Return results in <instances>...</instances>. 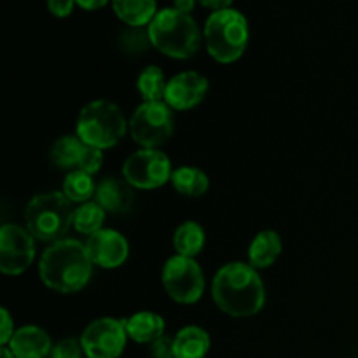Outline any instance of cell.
<instances>
[{"instance_id": "7c38bea8", "label": "cell", "mask_w": 358, "mask_h": 358, "mask_svg": "<svg viewBox=\"0 0 358 358\" xmlns=\"http://www.w3.org/2000/svg\"><path fill=\"white\" fill-rule=\"evenodd\" d=\"M86 250L91 262L103 269L119 268L126 262L129 254L128 240L121 233L112 229H100L87 236Z\"/></svg>"}, {"instance_id": "6da1fadb", "label": "cell", "mask_w": 358, "mask_h": 358, "mask_svg": "<svg viewBox=\"0 0 358 358\" xmlns=\"http://www.w3.org/2000/svg\"><path fill=\"white\" fill-rule=\"evenodd\" d=\"M212 296L219 310L234 318L254 317L266 303V289L261 276L245 262H229L217 271Z\"/></svg>"}, {"instance_id": "3957f363", "label": "cell", "mask_w": 358, "mask_h": 358, "mask_svg": "<svg viewBox=\"0 0 358 358\" xmlns=\"http://www.w3.org/2000/svg\"><path fill=\"white\" fill-rule=\"evenodd\" d=\"M152 45L175 59H189L201 45V31L191 14L170 7L156 14L149 27Z\"/></svg>"}, {"instance_id": "f546056e", "label": "cell", "mask_w": 358, "mask_h": 358, "mask_svg": "<svg viewBox=\"0 0 358 358\" xmlns=\"http://www.w3.org/2000/svg\"><path fill=\"white\" fill-rule=\"evenodd\" d=\"M76 0H48L49 13L56 17H66L72 14Z\"/></svg>"}, {"instance_id": "484cf974", "label": "cell", "mask_w": 358, "mask_h": 358, "mask_svg": "<svg viewBox=\"0 0 358 358\" xmlns=\"http://www.w3.org/2000/svg\"><path fill=\"white\" fill-rule=\"evenodd\" d=\"M119 45L124 52L128 55H142L147 49L152 45V41H150L149 28L143 27H131L128 30H124L119 37Z\"/></svg>"}, {"instance_id": "7402d4cb", "label": "cell", "mask_w": 358, "mask_h": 358, "mask_svg": "<svg viewBox=\"0 0 358 358\" xmlns=\"http://www.w3.org/2000/svg\"><path fill=\"white\" fill-rule=\"evenodd\" d=\"M205 229L194 220H187L177 227L173 234V247L177 255L194 259L205 247Z\"/></svg>"}, {"instance_id": "d4e9b609", "label": "cell", "mask_w": 358, "mask_h": 358, "mask_svg": "<svg viewBox=\"0 0 358 358\" xmlns=\"http://www.w3.org/2000/svg\"><path fill=\"white\" fill-rule=\"evenodd\" d=\"M105 213L107 212L96 201L83 203L80 206H77L76 213H73V227H76L77 233L91 236L101 229Z\"/></svg>"}, {"instance_id": "277c9868", "label": "cell", "mask_w": 358, "mask_h": 358, "mask_svg": "<svg viewBox=\"0 0 358 358\" xmlns=\"http://www.w3.org/2000/svg\"><path fill=\"white\" fill-rule=\"evenodd\" d=\"M72 201L63 192L38 194L24 210V224L31 236L38 241H59L73 226Z\"/></svg>"}, {"instance_id": "30bf717a", "label": "cell", "mask_w": 358, "mask_h": 358, "mask_svg": "<svg viewBox=\"0 0 358 358\" xmlns=\"http://www.w3.org/2000/svg\"><path fill=\"white\" fill-rule=\"evenodd\" d=\"M126 339L124 320L103 317L84 329L80 345L87 358H119L126 348Z\"/></svg>"}, {"instance_id": "4316f807", "label": "cell", "mask_w": 358, "mask_h": 358, "mask_svg": "<svg viewBox=\"0 0 358 358\" xmlns=\"http://www.w3.org/2000/svg\"><path fill=\"white\" fill-rule=\"evenodd\" d=\"M83 345L77 339H63L58 345L52 346L51 358H83Z\"/></svg>"}, {"instance_id": "9c48e42d", "label": "cell", "mask_w": 358, "mask_h": 358, "mask_svg": "<svg viewBox=\"0 0 358 358\" xmlns=\"http://www.w3.org/2000/svg\"><path fill=\"white\" fill-rule=\"evenodd\" d=\"M171 161L157 149H140L122 164V177L136 189H157L171 180Z\"/></svg>"}, {"instance_id": "d6986e66", "label": "cell", "mask_w": 358, "mask_h": 358, "mask_svg": "<svg viewBox=\"0 0 358 358\" xmlns=\"http://www.w3.org/2000/svg\"><path fill=\"white\" fill-rule=\"evenodd\" d=\"M112 7L129 27H149L157 14L156 0H112Z\"/></svg>"}, {"instance_id": "603a6c76", "label": "cell", "mask_w": 358, "mask_h": 358, "mask_svg": "<svg viewBox=\"0 0 358 358\" xmlns=\"http://www.w3.org/2000/svg\"><path fill=\"white\" fill-rule=\"evenodd\" d=\"M94 192H96V184L93 175L83 170H72L63 182V194L72 203H80V205L87 203L94 198Z\"/></svg>"}, {"instance_id": "4fadbf2b", "label": "cell", "mask_w": 358, "mask_h": 358, "mask_svg": "<svg viewBox=\"0 0 358 358\" xmlns=\"http://www.w3.org/2000/svg\"><path fill=\"white\" fill-rule=\"evenodd\" d=\"M208 91V80L198 72H182L168 80L164 101L175 110H189L201 103Z\"/></svg>"}, {"instance_id": "5bb4252c", "label": "cell", "mask_w": 358, "mask_h": 358, "mask_svg": "<svg viewBox=\"0 0 358 358\" xmlns=\"http://www.w3.org/2000/svg\"><path fill=\"white\" fill-rule=\"evenodd\" d=\"M7 346L16 358H45L52 352L51 338L48 332L35 325H24L17 329Z\"/></svg>"}, {"instance_id": "7a4b0ae2", "label": "cell", "mask_w": 358, "mask_h": 358, "mask_svg": "<svg viewBox=\"0 0 358 358\" xmlns=\"http://www.w3.org/2000/svg\"><path fill=\"white\" fill-rule=\"evenodd\" d=\"M93 266L86 245L72 238H63L42 254L38 275L44 285L55 292L73 294L90 282Z\"/></svg>"}, {"instance_id": "e575fe53", "label": "cell", "mask_w": 358, "mask_h": 358, "mask_svg": "<svg viewBox=\"0 0 358 358\" xmlns=\"http://www.w3.org/2000/svg\"><path fill=\"white\" fill-rule=\"evenodd\" d=\"M0 358H16V357L13 355L9 346H2V348H0Z\"/></svg>"}, {"instance_id": "5b68a950", "label": "cell", "mask_w": 358, "mask_h": 358, "mask_svg": "<svg viewBox=\"0 0 358 358\" xmlns=\"http://www.w3.org/2000/svg\"><path fill=\"white\" fill-rule=\"evenodd\" d=\"M129 122L115 103L108 100H94L80 110L76 133L87 147L110 149L121 142Z\"/></svg>"}, {"instance_id": "8992f818", "label": "cell", "mask_w": 358, "mask_h": 358, "mask_svg": "<svg viewBox=\"0 0 358 358\" xmlns=\"http://www.w3.org/2000/svg\"><path fill=\"white\" fill-rule=\"evenodd\" d=\"M205 42L210 56L219 63H233L241 58L248 45L247 17L234 9L215 10L205 23Z\"/></svg>"}, {"instance_id": "ac0fdd59", "label": "cell", "mask_w": 358, "mask_h": 358, "mask_svg": "<svg viewBox=\"0 0 358 358\" xmlns=\"http://www.w3.org/2000/svg\"><path fill=\"white\" fill-rule=\"evenodd\" d=\"M128 338L142 345H152L164 336V320L157 313L150 311H140L124 320Z\"/></svg>"}, {"instance_id": "2e32d148", "label": "cell", "mask_w": 358, "mask_h": 358, "mask_svg": "<svg viewBox=\"0 0 358 358\" xmlns=\"http://www.w3.org/2000/svg\"><path fill=\"white\" fill-rule=\"evenodd\" d=\"M282 248V238H280V234L276 231H261L252 240L250 248H248V264L255 269L269 268L280 257Z\"/></svg>"}, {"instance_id": "d6a6232c", "label": "cell", "mask_w": 358, "mask_h": 358, "mask_svg": "<svg viewBox=\"0 0 358 358\" xmlns=\"http://www.w3.org/2000/svg\"><path fill=\"white\" fill-rule=\"evenodd\" d=\"M77 6L84 10H98L108 3V0H76Z\"/></svg>"}, {"instance_id": "44dd1931", "label": "cell", "mask_w": 358, "mask_h": 358, "mask_svg": "<svg viewBox=\"0 0 358 358\" xmlns=\"http://www.w3.org/2000/svg\"><path fill=\"white\" fill-rule=\"evenodd\" d=\"M170 182L178 194L189 196V198H199L210 187V180L205 171L194 166H182L175 170Z\"/></svg>"}, {"instance_id": "1f68e13d", "label": "cell", "mask_w": 358, "mask_h": 358, "mask_svg": "<svg viewBox=\"0 0 358 358\" xmlns=\"http://www.w3.org/2000/svg\"><path fill=\"white\" fill-rule=\"evenodd\" d=\"M201 6L208 7V9H212L213 13L215 10H222V9H229V6L233 3V0H198Z\"/></svg>"}, {"instance_id": "52a82bcc", "label": "cell", "mask_w": 358, "mask_h": 358, "mask_svg": "<svg viewBox=\"0 0 358 358\" xmlns=\"http://www.w3.org/2000/svg\"><path fill=\"white\" fill-rule=\"evenodd\" d=\"M129 135L143 149H157L173 135V114L166 101H143L129 119Z\"/></svg>"}, {"instance_id": "e0dca14e", "label": "cell", "mask_w": 358, "mask_h": 358, "mask_svg": "<svg viewBox=\"0 0 358 358\" xmlns=\"http://www.w3.org/2000/svg\"><path fill=\"white\" fill-rule=\"evenodd\" d=\"M210 334L198 325L184 327L173 338L175 358H205L210 352Z\"/></svg>"}, {"instance_id": "ba28073f", "label": "cell", "mask_w": 358, "mask_h": 358, "mask_svg": "<svg viewBox=\"0 0 358 358\" xmlns=\"http://www.w3.org/2000/svg\"><path fill=\"white\" fill-rule=\"evenodd\" d=\"M163 287L168 296L180 304H194L205 292V276L198 262L191 257L175 255L163 268Z\"/></svg>"}, {"instance_id": "83f0119b", "label": "cell", "mask_w": 358, "mask_h": 358, "mask_svg": "<svg viewBox=\"0 0 358 358\" xmlns=\"http://www.w3.org/2000/svg\"><path fill=\"white\" fill-rule=\"evenodd\" d=\"M101 164H103V152L100 149H94V147H86V152H84L83 161H80L77 170H83L86 173L94 175L100 171Z\"/></svg>"}, {"instance_id": "836d02e7", "label": "cell", "mask_w": 358, "mask_h": 358, "mask_svg": "<svg viewBox=\"0 0 358 358\" xmlns=\"http://www.w3.org/2000/svg\"><path fill=\"white\" fill-rule=\"evenodd\" d=\"M173 3H175V9L191 14V10L194 9L196 0H173Z\"/></svg>"}, {"instance_id": "f1b7e54d", "label": "cell", "mask_w": 358, "mask_h": 358, "mask_svg": "<svg viewBox=\"0 0 358 358\" xmlns=\"http://www.w3.org/2000/svg\"><path fill=\"white\" fill-rule=\"evenodd\" d=\"M150 355L154 358H175L173 338L163 336L150 345Z\"/></svg>"}, {"instance_id": "ffe728a7", "label": "cell", "mask_w": 358, "mask_h": 358, "mask_svg": "<svg viewBox=\"0 0 358 358\" xmlns=\"http://www.w3.org/2000/svg\"><path fill=\"white\" fill-rule=\"evenodd\" d=\"M86 143L79 138V136L66 135L56 140L51 147V161L62 170H73L79 168L80 161H83L84 152H86Z\"/></svg>"}, {"instance_id": "4dcf8cb0", "label": "cell", "mask_w": 358, "mask_h": 358, "mask_svg": "<svg viewBox=\"0 0 358 358\" xmlns=\"http://www.w3.org/2000/svg\"><path fill=\"white\" fill-rule=\"evenodd\" d=\"M0 313H2V332H0V343H2V346H7L9 345V341L13 339L14 336V324H13V318H10L9 311L6 310V308H2L0 310Z\"/></svg>"}, {"instance_id": "8fae6325", "label": "cell", "mask_w": 358, "mask_h": 358, "mask_svg": "<svg viewBox=\"0 0 358 358\" xmlns=\"http://www.w3.org/2000/svg\"><path fill=\"white\" fill-rule=\"evenodd\" d=\"M35 259V241L27 227L6 224L0 229V271L16 276L30 268Z\"/></svg>"}, {"instance_id": "9a60e30c", "label": "cell", "mask_w": 358, "mask_h": 358, "mask_svg": "<svg viewBox=\"0 0 358 358\" xmlns=\"http://www.w3.org/2000/svg\"><path fill=\"white\" fill-rule=\"evenodd\" d=\"M94 201L108 213H126L135 201L133 185L121 178H105L96 185Z\"/></svg>"}, {"instance_id": "cb8c5ba5", "label": "cell", "mask_w": 358, "mask_h": 358, "mask_svg": "<svg viewBox=\"0 0 358 358\" xmlns=\"http://www.w3.org/2000/svg\"><path fill=\"white\" fill-rule=\"evenodd\" d=\"M166 79L159 66L149 65L140 72L136 79V90L143 96L145 101H164V93H166Z\"/></svg>"}]
</instances>
